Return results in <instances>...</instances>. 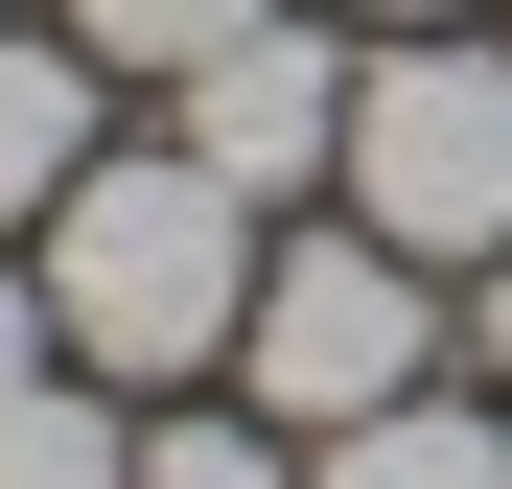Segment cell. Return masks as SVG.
<instances>
[{
	"mask_svg": "<svg viewBox=\"0 0 512 489\" xmlns=\"http://www.w3.org/2000/svg\"><path fill=\"white\" fill-rule=\"evenodd\" d=\"M140 489H303V466L256 443V420H163V443H140Z\"/></svg>",
	"mask_w": 512,
	"mask_h": 489,
	"instance_id": "9",
	"label": "cell"
},
{
	"mask_svg": "<svg viewBox=\"0 0 512 489\" xmlns=\"http://www.w3.org/2000/svg\"><path fill=\"white\" fill-rule=\"evenodd\" d=\"M24 373H70V326H47V280H24V257H0V396H24Z\"/></svg>",
	"mask_w": 512,
	"mask_h": 489,
	"instance_id": "10",
	"label": "cell"
},
{
	"mask_svg": "<svg viewBox=\"0 0 512 489\" xmlns=\"http://www.w3.org/2000/svg\"><path fill=\"white\" fill-rule=\"evenodd\" d=\"M350 233H396L419 280H443V257H512V47L396 24L350 70Z\"/></svg>",
	"mask_w": 512,
	"mask_h": 489,
	"instance_id": "2",
	"label": "cell"
},
{
	"mask_svg": "<svg viewBox=\"0 0 512 489\" xmlns=\"http://www.w3.org/2000/svg\"><path fill=\"white\" fill-rule=\"evenodd\" d=\"M419 350H443V303H419L396 233H303V257H256V326H233V373H256V420H396Z\"/></svg>",
	"mask_w": 512,
	"mask_h": 489,
	"instance_id": "3",
	"label": "cell"
},
{
	"mask_svg": "<svg viewBox=\"0 0 512 489\" xmlns=\"http://www.w3.org/2000/svg\"><path fill=\"white\" fill-rule=\"evenodd\" d=\"M303 489H512V420L489 396H396V420H326Z\"/></svg>",
	"mask_w": 512,
	"mask_h": 489,
	"instance_id": "6",
	"label": "cell"
},
{
	"mask_svg": "<svg viewBox=\"0 0 512 489\" xmlns=\"http://www.w3.org/2000/svg\"><path fill=\"white\" fill-rule=\"evenodd\" d=\"M94 163H117V140H94V47H24V24H0V257H24Z\"/></svg>",
	"mask_w": 512,
	"mask_h": 489,
	"instance_id": "5",
	"label": "cell"
},
{
	"mask_svg": "<svg viewBox=\"0 0 512 489\" xmlns=\"http://www.w3.org/2000/svg\"><path fill=\"white\" fill-rule=\"evenodd\" d=\"M187 163H210V187H256V210L350 187V47H326L303 0H280V24H233V47L187 70Z\"/></svg>",
	"mask_w": 512,
	"mask_h": 489,
	"instance_id": "4",
	"label": "cell"
},
{
	"mask_svg": "<svg viewBox=\"0 0 512 489\" xmlns=\"http://www.w3.org/2000/svg\"><path fill=\"white\" fill-rule=\"evenodd\" d=\"M233 24H280V0H70V47H94V70H210Z\"/></svg>",
	"mask_w": 512,
	"mask_h": 489,
	"instance_id": "8",
	"label": "cell"
},
{
	"mask_svg": "<svg viewBox=\"0 0 512 489\" xmlns=\"http://www.w3.org/2000/svg\"><path fill=\"white\" fill-rule=\"evenodd\" d=\"M47 326H70V373H140V396L233 373V326H256V187H210L187 140L94 163L47 210Z\"/></svg>",
	"mask_w": 512,
	"mask_h": 489,
	"instance_id": "1",
	"label": "cell"
},
{
	"mask_svg": "<svg viewBox=\"0 0 512 489\" xmlns=\"http://www.w3.org/2000/svg\"><path fill=\"white\" fill-rule=\"evenodd\" d=\"M489 373H512V257H489Z\"/></svg>",
	"mask_w": 512,
	"mask_h": 489,
	"instance_id": "12",
	"label": "cell"
},
{
	"mask_svg": "<svg viewBox=\"0 0 512 489\" xmlns=\"http://www.w3.org/2000/svg\"><path fill=\"white\" fill-rule=\"evenodd\" d=\"M350 24H466V0H350Z\"/></svg>",
	"mask_w": 512,
	"mask_h": 489,
	"instance_id": "11",
	"label": "cell"
},
{
	"mask_svg": "<svg viewBox=\"0 0 512 489\" xmlns=\"http://www.w3.org/2000/svg\"><path fill=\"white\" fill-rule=\"evenodd\" d=\"M0 489H140V443H117V396H70V373H24V396H0Z\"/></svg>",
	"mask_w": 512,
	"mask_h": 489,
	"instance_id": "7",
	"label": "cell"
}]
</instances>
